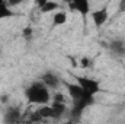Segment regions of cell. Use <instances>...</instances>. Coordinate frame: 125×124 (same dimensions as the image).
<instances>
[{"instance_id":"cell-1","label":"cell","mask_w":125,"mask_h":124,"mask_svg":"<svg viewBox=\"0 0 125 124\" xmlns=\"http://www.w3.org/2000/svg\"><path fill=\"white\" fill-rule=\"evenodd\" d=\"M62 83L65 85L67 91H68L70 96H71V99H73L71 114H73V117L79 118V117L83 114V111H84L90 104H93L94 98L89 96V95H86L84 91L82 89V86H80L79 83H68V82H62Z\"/></svg>"},{"instance_id":"cell-2","label":"cell","mask_w":125,"mask_h":124,"mask_svg":"<svg viewBox=\"0 0 125 124\" xmlns=\"http://www.w3.org/2000/svg\"><path fill=\"white\" fill-rule=\"evenodd\" d=\"M25 96L29 104H38V105H48L51 101L50 89L41 82H32L31 85L25 89Z\"/></svg>"},{"instance_id":"cell-3","label":"cell","mask_w":125,"mask_h":124,"mask_svg":"<svg viewBox=\"0 0 125 124\" xmlns=\"http://www.w3.org/2000/svg\"><path fill=\"white\" fill-rule=\"evenodd\" d=\"M76 80H77V83L82 86V89L84 91V93L89 95V96H92V98H94V95L100 91L99 82H96L93 79H89V77H86V76H77Z\"/></svg>"},{"instance_id":"cell-4","label":"cell","mask_w":125,"mask_h":124,"mask_svg":"<svg viewBox=\"0 0 125 124\" xmlns=\"http://www.w3.org/2000/svg\"><path fill=\"white\" fill-rule=\"evenodd\" d=\"M41 82H42L48 89H54V88H57V86L61 83L60 77H58L55 73H52V72H47V73L41 77Z\"/></svg>"},{"instance_id":"cell-5","label":"cell","mask_w":125,"mask_h":124,"mask_svg":"<svg viewBox=\"0 0 125 124\" xmlns=\"http://www.w3.org/2000/svg\"><path fill=\"white\" fill-rule=\"evenodd\" d=\"M68 6H70L71 10L80 12V13H83V15H86V13L90 12V4H89V1H86V0H74V1H71V3H68Z\"/></svg>"},{"instance_id":"cell-6","label":"cell","mask_w":125,"mask_h":124,"mask_svg":"<svg viewBox=\"0 0 125 124\" xmlns=\"http://www.w3.org/2000/svg\"><path fill=\"white\" fill-rule=\"evenodd\" d=\"M92 19H93V22H94L96 26H102V25L106 24V21H108V12H106L105 9L92 12Z\"/></svg>"},{"instance_id":"cell-7","label":"cell","mask_w":125,"mask_h":124,"mask_svg":"<svg viewBox=\"0 0 125 124\" xmlns=\"http://www.w3.org/2000/svg\"><path fill=\"white\" fill-rule=\"evenodd\" d=\"M19 110H16V108H10V110H7V112H6V121L9 124H13L16 123V120L19 118Z\"/></svg>"},{"instance_id":"cell-8","label":"cell","mask_w":125,"mask_h":124,"mask_svg":"<svg viewBox=\"0 0 125 124\" xmlns=\"http://www.w3.org/2000/svg\"><path fill=\"white\" fill-rule=\"evenodd\" d=\"M65 21H67V13L65 12H55L54 16H52V24L55 26H60L62 24H65Z\"/></svg>"},{"instance_id":"cell-9","label":"cell","mask_w":125,"mask_h":124,"mask_svg":"<svg viewBox=\"0 0 125 124\" xmlns=\"http://www.w3.org/2000/svg\"><path fill=\"white\" fill-rule=\"evenodd\" d=\"M111 50H112L116 56H124V54H125V45L121 42V41L114 42V44L111 45Z\"/></svg>"},{"instance_id":"cell-10","label":"cell","mask_w":125,"mask_h":124,"mask_svg":"<svg viewBox=\"0 0 125 124\" xmlns=\"http://www.w3.org/2000/svg\"><path fill=\"white\" fill-rule=\"evenodd\" d=\"M13 15H15V12L9 10V9H7V4H6L4 1H0V19L9 18V16H13Z\"/></svg>"},{"instance_id":"cell-11","label":"cell","mask_w":125,"mask_h":124,"mask_svg":"<svg viewBox=\"0 0 125 124\" xmlns=\"http://www.w3.org/2000/svg\"><path fill=\"white\" fill-rule=\"evenodd\" d=\"M38 4L41 7V12H51L57 7V3H54V1H41Z\"/></svg>"},{"instance_id":"cell-12","label":"cell","mask_w":125,"mask_h":124,"mask_svg":"<svg viewBox=\"0 0 125 124\" xmlns=\"http://www.w3.org/2000/svg\"><path fill=\"white\" fill-rule=\"evenodd\" d=\"M90 66V59L89 57H83L82 60H80V67L82 69H86V67H89Z\"/></svg>"},{"instance_id":"cell-13","label":"cell","mask_w":125,"mask_h":124,"mask_svg":"<svg viewBox=\"0 0 125 124\" xmlns=\"http://www.w3.org/2000/svg\"><path fill=\"white\" fill-rule=\"evenodd\" d=\"M0 56H1V48H0Z\"/></svg>"},{"instance_id":"cell-14","label":"cell","mask_w":125,"mask_h":124,"mask_svg":"<svg viewBox=\"0 0 125 124\" xmlns=\"http://www.w3.org/2000/svg\"><path fill=\"white\" fill-rule=\"evenodd\" d=\"M65 124H73V123H65Z\"/></svg>"}]
</instances>
